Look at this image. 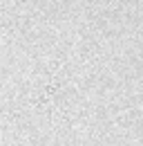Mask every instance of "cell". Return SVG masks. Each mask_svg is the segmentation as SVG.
I'll use <instances>...</instances> for the list:
<instances>
[]
</instances>
